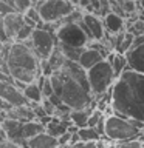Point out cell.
Returning a JSON list of instances; mask_svg holds the SVG:
<instances>
[{"label":"cell","instance_id":"1","mask_svg":"<svg viewBox=\"0 0 144 148\" xmlns=\"http://www.w3.org/2000/svg\"><path fill=\"white\" fill-rule=\"evenodd\" d=\"M110 105L116 116L144 123V74L125 69L111 85Z\"/></svg>","mask_w":144,"mask_h":148},{"label":"cell","instance_id":"2","mask_svg":"<svg viewBox=\"0 0 144 148\" xmlns=\"http://www.w3.org/2000/svg\"><path fill=\"white\" fill-rule=\"evenodd\" d=\"M62 77V88L59 97L70 110L93 108V94L88 85L87 71L78 62L65 60L64 66L59 69Z\"/></svg>","mask_w":144,"mask_h":148},{"label":"cell","instance_id":"3","mask_svg":"<svg viewBox=\"0 0 144 148\" xmlns=\"http://www.w3.org/2000/svg\"><path fill=\"white\" fill-rule=\"evenodd\" d=\"M8 71L14 82H20L25 85L34 83L40 74V60L34 56L30 46L20 42H11L6 57Z\"/></svg>","mask_w":144,"mask_h":148},{"label":"cell","instance_id":"4","mask_svg":"<svg viewBox=\"0 0 144 148\" xmlns=\"http://www.w3.org/2000/svg\"><path fill=\"white\" fill-rule=\"evenodd\" d=\"M144 130V123L138 120L124 119L121 116L110 114L105 116L104 136L113 142H124L130 139H136L138 134Z\"/></svg>","mask_w":144,"mask_h":148},{"label":"cell","instance_id":"5","mask_svg":"<svg viewBox=\"0 0 144 148\" xmlns=\"http://www.w3.org/2000/svg\"><path fill=\"white\" fill-rule=\"evenodd\" d=\"M87 79H88V85H90V90H91L93 96L105 94L116 80L113 69H111L110 63L107 62L105 59L102 60V62L96 63L93 68L88 69Z\"/></svg>","mask_w":144,"mask_h":148},{"label":"cell","instance_id":"6","mask_svg":"<svg viewBox=\"0 0 144 148\" xmlns=\"http://www.w3.org/2000/svg\"><path fill=\"white\" fill-rule=\"evenodd\" d=\"M36 8L44 23L62 22L76 9L68 0H40V2H37Z\"/></svg>","mask_w":144,"mask_h":148},{"label":"cell","instance_id":"7","mask_svg":"<svg viewBox=\"0 0 144 148\" xmlns=\"http://www.w3.org/2000/svg\"><path fill=\"white\" fill-rule=\"evenodd\" d=\"M26 46H30L33 53L39 60H46L54 51L57 40H56V34L44 29V28H36L33 31L30 40L25 42Z\"/></svg>","mask_w":144,"mask_h":148},{"label":"cell","instance_id":"8","mask_svg":"<svg viewBox=\"0 0 144 148\" xmlns=\"http://www.w3.org/2000/svg\"><path fill=\"white\" fill-rule=\"evenodd\" d=\"M56 40L57 43L74 46V48H85L91 42L79 26V23H62L56 31Z\"/></svg>","mask_w":144,"mask_h":148},{"label":"cell","instance_id":"9","mask_svg":"<svg viewBox=\"0 0 144 148\" xmlns=\"http://www.w3.org/2000/svg\"><path fill=\"white\" fill-rule=\"evenodd\" d=\"M0 99L5 100L11 106L30 105V102L23 96V91H20L16 86V83H11V82H0Z\"/></svg>","mask_w":144,"mask_h":148},{"label":"cell","instance_id":"10","mask_svg":"<svg viewBox=\"0 0 144 148\" xmlns=\"http://www.w3.org/2000/svg\"><path fill=\"white\" fill-rule=\"evenodd\" d=\"M25 23L23 14L14 11L11 14H6L5 17H2V28H3V36L6 37L8 42H14L16 37L20 31V28Z\"/></svg>","mask_w":144,"mask_h":148},{"label":"cell","instance_id":"11","mask_svg":"<svg viewBox=\"0 0 144 148\" xmlns=\"http://www.w3.org/2000/svg\"><path fill=\"white\" fill-rule=\"evenodd\" d=\"M22 128H23V123L19 122V120L5 119L3 122H2V130H3V133H5V137H6L8 140L17 143L19 147L28 148L26 140H25V137H23Z\"/></svg>","mask_w":144,"mask_h":148},{"label":"cell","instance_id":"12","mask_svg":"<svg viewBox=\"0 0 144 148\" xmlns=\"http://www.w3.org/2000/svg\"><path fill=\"white\" fill-rule=\"evenodd\" d=\"M82 22L84 25L87 26L88 32H90V37L91 40H96V42H101L105 36V29H104V25H102V18L95 16V14H88V12H84L82 16Z\"/></svg>","mask_w":144,"mask_h":148},{"label":"cell","instance_id":"13","mask_svg":"<svg viewBox=\"0 0 144 148\" xmlns=\"http://www.w3.org/2000/svg\"><path fill=\"white\" fill-rule=\"evenodd\" d=\"M102 25H104L105 32H109L111 36H116L119 32L125 31V18H123L118 14L109 12L105 17H102Z\"/></svg>","mask_w":144,"mask_h":148},{"label":"cell","instance_id":"14","mask_svg":"<svg viewBox=\"0 0 144 148\" xmlns=\"http://www.w3.org/2000/svg\"><path fill=\"white\" fill-rule=\"evenodd\" d=\"M125 57H127V65L130 69L144 74V43L133 49H129L125 53Z\"/></svg>","mask_w":144,"mask_h":148},{"label":"cell","instance_id":"15","mask_svg":"<svg viewBox=\"0 0 144 148\" xmlns=\"http://www.w3.org/2000/svg\"><path fill=\"white\" fill-rule=\"evenodd\" d=\"M105 57L102 56L98 49H95V48H90V46H85L84 48V51H82V54H81V57H79V60H78V63L81 65V66L85 69V71H88L90 68H93L96 63H99V62H102Z\"/></svg>","mask_w":144,"mask_h":148},{"label":"cell","instance_id":"16","mask_svg":"<svg viewBox=\"0 0 144 148\" xmlns=\"http://www.w3.org/2000/svg\"><path fill=\"white\" fill-rule=\"evenodd\" d=\"M6 119H12V120H19L22 123L31 122L36 120V114L30 105H22V106H12L6 111Z\"/></svg>","mask_w":144,"mask_h":148},{"label":"cell","instance_id":"17","mask_svg":"<svg viewBox=\"0 0 144 148\" xmlns=\"http://www.w3.org/2000/svg\"><path fill=\"white\" fill-rule=\"evenodd\" d=\"M26 145L28 148H54V147H57V139L50 136L46 131H44L34 137L28 139Z\"/></svg>","mask_w":144,"mask_h":148},{"label":"cell","instance_id":"18","mask_svg":"<svg viewBox=\"0 0 144 148\" xmlns=\"http://www.w3.org/2000/svg\"><path fill=\"white\" fill-rule=\"evenodd\" d=\"M107 62L110 63L111 69H113V74H115V79H118L121 74H123L125 69L129 68L127 65V57H125V54H119V53H110L107 56Z\"/></svg>","mask_w":144,"mask_h":148},{"label":"cell","instance_id":"19","mask_svg":"<svg viewBox=\"0 0 144 148\" xmlns=\"http://www.w3.org/2000/svg\"><path fill=\"white\" fill-rule=\"evenodd\" d=\"M71 125V120H62V119H57V117H51V120L45 125V131L57 139L59 136H62L64 133H67V128Z\"/></svg>","mask_w":144,"mask_h":148},{"label":"cell","instance_id":"20","mask_svg":"<svg viewBox=\"0 0 144 148\" xmlns=\"http://www.w3.org/2000/svg\"><path fill=\"white\" fill-rule=\"evenodd\" d=\"M132 43H133V36L127 31H123L115 36V49L113 51L119 54H125L132 48Z\"/></svg>","mask_w":144,"mask_h":148},{"label":"cell","instance_id":"21","mask_svg":"<svg viewBox=\"0 0 144 148\" xmlns=\"http://www.w3.org/2000/svg\"><path fill=\"white\" fill-rule=\"evenodd\" d=\"M95 108H84V110H71L70 111V120L74 127L78 128H85L87 127V122H88V117H90L91 111Z\"/></svg>","mask_w":144,"mask_h":148},{"label":"cell","instance_id":"22","mask_svg":"<svg viewBox=\"0 0 144 148\" xmlns=\"http://www.w3.org/2000/svg\"><path fill=\"white\" fill-rule=\"evenodd\" d=\"M22 131H23V137H25V140H28V139L34 137V136H37V134H40V133H44L45 131V125H42L39 120L36 119V120H31V122L23 123Z\"/></svg>","mask_w":144,"mask_h":148},{"label":"cell","instance_id":"23","mask_svg":"<svg viewBox=\"0 0 144 148\" xmlns=\"http://www.w3.org/2000/svg\"><path fill=\"white\" fill-rule=\"evenodd\" d=\"M23 96L26 97V100L30 102V103H40V102L44 100L42 91H40V88H39V85H37L36 82L25 86V90H23Z\"/></svg>","mask_w":144,"mask_h":148},{"label":"cell","instance_id":"24","mask_svg":"<svg viewBox=\"0 0 144 148\" xmlns=\"http://www.w3.org/2000/svg\"><path fill=\"white\" fill-rule=\"evenodd\" d=\"M78 136H79V139H81V142H98L102 137L101 134L96 131V128H90V127L79 128L78 130Z\"/></svg>","mask_w":144,"mask_h":148},{"label":"cell","instance_id":"25","mask_svg":"<svg viewBox=\"0 0 144 148\" xmlns=\"http://www.w3.org/2000/svg\"><path fill=\"white\" fill-rule=\"evenodd\" d=\"M57 48L62 51L65 59L71 60V62H78L84 51V48H74V46H68V45H62V43H57Z\"/></svg>","mask_w":144,"mask_h":148},{"label":"cell","instance_id":"26","mask_svg":"<svg viewBox=\"0 0 144 148\" xmlns=\"http://www.w3.org/2000/svg\"><path fill=\"white\" fill-rule=\"evenodd\" d=\"M36 83L39 85L40 91H42V96H44V99H48L51 94H54L53 92V88H51V83H50V79L45 77V76H40L39 79L36 80Z\"/></svg>","mask_w":144,"mask_h":148},{"label":"cell","instance_id":"27","mask_svg":"<svg viewBox=\"0 0 144 148\" xmlns=\"http://www.w3.org/2000/svg\"><path fill=\"white\" fill-rule=\"evenodd\" d=\"M36 28L34 26H30V25H26V23H23V26L20 28V31H19V34L16 37V40L14 42H20V43H25L26 40H30V37L33 34V31H34Z\"/></svg>","mask_w":144,"mask_h":148},{"label":"cell","instance_id":"28","mask_svg":"<svg viewBox=\"0 0 144 148\" xmlns=\"http://www.w3.org/2000/svg\"><path fill=\"white\" fill-rule=\"evenodd\" d=\"M23 16H25L28 20H31L36 26H40L42 23H44V22H42V18H40V16H39V11H37V8L34 6V5H33V6L28 9V11L23 14Z\"/></svg>","mask_w":144,"mask_h":148},{"label":"cell","instance_id":"29","mask_svg":"<svg viewBox=\"0 0 144 148\" xmlns=\"http://www.w3.org/2000/svg\"><path fill=\"white\" fill-rule=\"evenodd\" d=\"M12 6L17 12L20 14H25L28 9L33 6V2L31 0H12Z\"/></svg>","mask_w":144,"mask_h":148},{"label":"cell","instance_id":"30","mask_svg":"<svg viewBox=\"0 0 144 148\" xmlns=\"http://www.w3.org/2000/svg\"><path fill=\"white\" fill-rule=\"evenodd\" d=\"M9 45H11V42H2V40H0V69H2V66L5 63H6Z\"/></svg>","mask_w":144,"mask_h":148},{"label":"cell","instance_id":"31","mask_svg":"<svg viewBox=\"0 0 144 148\" xmlns=\"http://www.w3.org/2000/svg\"><path fill=\"white\" fill-rule=\"evenodd\" d=\"M40 105H42V108H44L45 114H46V116H51V117H53V116H54V110H56V108H54V105L51 103L48 99H44V100L40 102Z\"/></svg>","mask_w":144,"mask_h":148},{"label":"cell","instance_id":"32","mask_svg":"<svg viewBox=\"0 0 144 148\" xmlns=\"http://www.w3.org/2000/svg\"><path fill=\"white\" fill-rule=\"evenodd\" d=\"M70 139H71V134L68 131L64 133L62 136L57 137V145H70Z\"/></svg>","mask_w":144,"mask_h":148},{"label":"cell","instance_id":"33","mask_svg":"<svg viewBox=\"0 0 144 148\" xmlns=\"http://www.w3.org/2000/svg\"><path fill=\"white\" fill-rule=\"evenodd\" d=\"M71 148H98L96 142H78L71 145Z\"/></svg>","mask_w":144,"mask_h":148},{"label":"cell","instance_id":"34","mask_svg":"<svg viewBox=\"0 0 144 148\" xmlns=\"http://www.w3.org/2000/svg\"><path fill=\"white\" fill-rule=\"evenodd\" d=\"M0 148H22V147H19L17 143H14L11 140H8V139H5V140L0 142Z\"/></svg>","mask_w":144,"mask_h":148},{"label":"cell","instance_id":"35","mask_svg":"<svg viewBox=\"0 0 144 148\" xmlns=\"http://www.w3.org/2000/svg\"><path fill=\"white\" fill-rule=\"evenodd\" d=\"M5 139H6V137H5V133H3V130H2V122H0V142L5 140Z\"/></svg>","mask_w":144,"mask_h":148},{"label":"cell","instance_id":"36","mask_svg":"<svg viewBox=\"0 0 144 148\" xmlns=\"http://www.w3.org/2000/svg\"><path fill=\"white\" fill-rule=\"evenodd\" d=\"M54 148H71L70 145H57V147H54Z\"/></svg>","mask_w":144,"mask_h":148},{"label":"cell","instance_id":"37","mask_svg":"<svg viewBox=\"0 0 144 148\" xmlns=\"http://www.w3.org/2000/svg\"><path fill=\"white\" fill-rule=\"evenodd\" d=\"M141 148H144V143H141Z\"/></svg>","mask_w":144,"mask_h":148}]
</instances>
